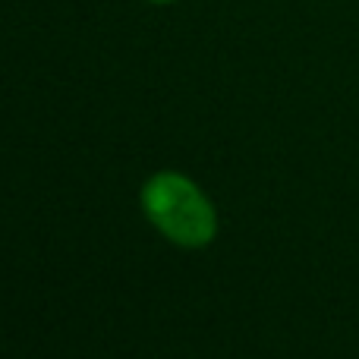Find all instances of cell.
I'll return each mask as SVG.
<instances>
[{
	"instance_id": "cell-1",
	"label": "cell",
	"mask_w": 359,
	"mask_h": 359,
	"mask_svg": "<svg viewBox=\"0 0 359 359\" xmlns=\"http://www.w3.org/2000/svg\"><path fill=\"white\" fill-rule=\"evenodd\" d=\"M142 205L149 217L183 246H205L215 236V211L205 196L180 174H158L145 186Z\"/></svg>"
},
{
	"instance_id": "cell-2",
	"label": "cell",
	"mask_w": 359,
	"mask_h": 359,
	"mask_svg": "<svg viewBox=\"0 0 359 359\" xmlns=\"http://www.w3.org/2000/svg\"><path fill=\"white\" fill-rule=\"evenodd\" d=\"M155 4H168V0H155Z\"/></svg>"
}]
</instances>
